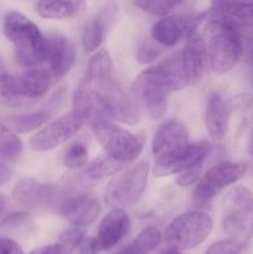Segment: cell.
Here are the masks:
<instances>
[{
  "label": "cell",
  "instance_id": "cell-1",
  "mask_svg": "<svg viewBox=\"0 0 253 254\" xmlns=\"http://www.w3.org/2000/svg\"><path fill=\"white\" fill-rule=\"evenodd\" d=\"M211 151L212 145L208 141L190 143L188 129L181 122L175 119L165 122L154 136V175L169 176L203 165Z\"/></svg>",
  "mask_w": 253,
  "mask_h": 254
},
{
  "label": "cell",
  "instance_id": "cell-2",
  "mask_svg": "<svg viewBox=\"0 0 253 254\" xmlns=\"http://www.w3.org/2000/svg\"><path fill=\"white\" fill-rule=\"evenodd\" d=\"M186 84L181 52H176L158 66L141 72L134 81L133 94L153 121H160L168 111L170 94L181 91Z\"/></svg>",
  "mask_w": 253,
  "mask_h": 254
},
{
  "label": "cell",
  "instance_id": "cell-3",
  "mask_svg": "<svg viewBox=\"0 0 253 254\" xmlns=\"http://www.w3.org/2000/svg\"><path fill=\"white\" fill-rule=\"evenodd\" d=\"M119 86L113 76V64L107 50H99L89 60L83 78L73 96V111L92 123L102 119L103 99Z\"/></svg>",
  "mask_w": 253,
  "mask_h": 254
},
{
  "label": "cell",
  "instance_id": "cell-4",
  "mask_svg": "<svg viewBox=\"0 0 253 254\" xmlns=\"http://www.w3.org/2000/svg\"><path fill=\"white\" fill-rule=\"evenodd\" d=\"M4 34L15 49V55L20 64L36 67L47 60L49 41L34 21L17 11H10L4 16Z\"/></svg>",
  "mask_w": 253,
  "mask_h": 254
},
{
  "label": "cell",
  "instance_id": "cell-5",
  "mask_svg": "<svg viewBox=\"0 0 253 254\" xmlns=\"http://www.w3.org/2000/svg\"><path fill=\"white\" fill-rule=\"evenodd\" d=\"M203 39L213 73L225 74L237 64L242 55V40L238 29L210 19L206 24Z\"/></svg>",
  "mask_w": 253,
  "mask_h": 254
},
{
  "label": "cell",
  "instance_id": "cell-6",
  "mask_svg": "<svg viewBox=\"0 0 253 254\" xmlns=\"http://www.w3.org/2000/svg\"><path fill=\"white\" fill-rule=\"evenodd\" d=\"M94 135L106 151V155L118 163L126 164L135 160L144 148V136L131 133L111 121L92 123Z\"/></svg>",
  "mask_w": 253,
  "mask_h": 254
},
{
  "label": "cell",
  "instance_id": "cell-7",
  "mask_svg": "<svg viewBox=\"0 0 253 254\" xmlns=\"http://www.w3.org/2000/svg\"><path fill=\"white\" fill-rule=\"evenodd\" d=\"M213 222L208 213L188 211L174 218L166 227L165 237L169 246L176 250H192L212 232Z\"/></svg>",
  "mask_w": 253,
  "mask_h": 254
},
{
  "label": "cell",
  "instance_id": "cell-8",
  "mask_svg": "<svg viewBox=\"0 0 253 254\" xmlns=\"http://www.w3.org/2000/svg\"><path fill=\"white\" fill-rule=\"evenodd\" d=\"M149 164L140 161L126 169L107 185L104 200L113 208H126L138 202L144 193L148 183Z\"/></svg>",
  "mask_w": 253,
  "mask_h": 254
},
{
  "label": "cell",
  "instance_id": "cell-9",
  "mask_svg": "<svg viewBox=\"0 0 253 254\" xmlns=\"http://www.w3.org/2000/svg\"><path fill=\"white\" fill-rule=\"evenodd\" d=\"M222 228L237 237L250 231L253 235V192L246 186H236L226 193L222 201Z\"/></svg>",
  "mask_w": 253,
  "mask_h": 254
},
{
  "label": "cell",
  "instance_id": "cell-10",
  "mask_svg": "<svg viewBox=\"0 0 253 254\" xmlns=\"http://www.w3.org/2000/svg\"><path fill=\"white\" fill-rule=\"evenodd\" d=\"M246 171L247 165L245 163L222 161L216 164L206 171L202 178H200L193 190V197L198 202H208L221 191L241 180L245 176Z\"/></svg>",
  "mask_w": 253,
  "mask_h": 254
},
{
  "label": "cell",
  "instance_id": "cell-11",
  "mask_svg": "<svg viewBox=\"0 0 253 254\" xmlns=\"http://www.w3.org/2000/svg\"><path fill=\"white\" fill-rule=\"evenodd\" d=\"M12 198L20 207L32 212H46L59 205V189L51 183L32 178L20 179L12 189Z\"/></svg>",
  "mask_w": 253,
  "mask_h": 254
},
{
  "label": "cell",
  "instance_id": "cell-12",
  "mask_svg": "<svg viewBox=\"0 0 253 254\" xmlns=\"http://www.w3.org/2000/svg\"><path fill=\"white\" fill-rule=\"evenodd\" d=\"M86 119L72 111L45 126L30 138L29 146L34 151H49L68 141L77 134Z\"/></svg>",
  "mask_w": 253,
  "mask_h": 254
},
{
  "label": "cell",
  "instance_id": "cell-13",
  "mask_svg": "<svg viewBox=\"0 0 253 254\" xmlns=\"http://www.w3.org/2000/svg\"><path fill=\"white\" fill-rule=\"evenodd\" d=\"M207 14H190V12H175L163 17L155 22L151 30V36L155 42L165 47H173L183 37H188L191 32L197 30Z\"/></svg>",
  "mask_w": 253,
  "mask_h": 254
},
{
  "label": "cell",
  "instance_id": "cell-14",
  "mask_svg": "<svg viewBox=\"0 0 253 254\" xmlns=\"http://www.w3.org/2000/svg\"><path fill=\"white\" fill-rule=\"evenodd\" d=\"M117 121L126 126H136L141 119L140 103L134 94L116 87L102 103V121Z\"/></svg>",
  "mask_w": 253,
  "mask_h": 254
},
{
  "label": "cell",
  "instance_id": "cell-15",
  "mask_svg": "<svg viewBox=\"0 0 253 254\" xmlns=\"http://www.w3.org/2000/svg\"><path fill=\"white\" fill-rule=\"evenodd\" d=\"M59 213L74 227L93 223L101 211L99 202L88 193H73L62 198L57 205Z\"/></svg>",
  "mask_w": 253,
  "mask_h": 254
},
{
  "label": "cell",
  "instance_id": "cell-16",
  "mask_svg": "<svg viewBox=\"0 0 253 254\" xmlns=\"http://www.w3.org/2000/svg\"><path fill=\"white\" fill-rule=\"evenodd\" d=\"M184 74L188 84H196L200 82L207 67L208 56L203 35L197 30L186 37V44L181 51Z\"/></svg>",
  "mask_w": 253,
  "mask_h": 254
},
{
  "label": "cell",
  "instance_id": "cell-17",
  "mask_svg": "<svg viewBox=\"0 0 253 254\" xmlns=\"http://www.w3.org/2000/svg\"><path fill=\"white\" fill-rule=\"evenodd\" d=\"M130 230L128 215L122 208H112L99 223L97 232V246L99 251H108L116 247Z\"/></svg>",
  "mask_w": 253,
  "mask_h": 254
},
{
  "label": "cell",
  "instance_id": "cell-18",
  "mask_svg": "<svg viewBox=\"0 0 253 254\" xmlns=\"http://www.w3.org/2000/svg\"><path fill=\"white\" fill-rule=\"evenodd\" d=\"M52 74L42 67H32L20 76H14L17 93L24 101L41 98L52 84Z\"/></svg>",
  "mask_w": 253,
  "mask_h": 254
},
{
  "label": "cell",
  "instance_id": "cell-19",
  "mask_svg": "<svg viewBox=\"0 0 253 254\" xmlns=\"http://www.w3.org/2000/svg\"><path fill=\"white\" fill-rule=\"evenodd\" d=\"M49 41L47 60L50 62V72L55 78H62L72 68L76 60L73 45L67 37L55 35Z\"/></svg>",
  "mask_w": 253,
  "mask_h": 254
},
{
  "label": "cell",
  "instance_id": "cell-20",
  "mask_svg": "<svg viewBox=\"0 0 253 254\" xmlns=\"http://www.w3.org/2000/svg\"><path fill=\"white\" fill-rule=\"evenodd\" d=\"M210 19L218 20L236 27L252 26L253 1H221L213 2L210 9Z\"/></svg>",
  "mask_w": 253,
  "mask_h": 254
},
{
  "label": "cell",
  "instance_id": "cell-21",
  "mask_svg": "<svg viewBox=\"0 0 253 254\" xmlns=\"http://www.w3.org/2000/svg\"><path fill=\"white\" fill-rule=\"evenodd\" d=\"M206 128L213 140H222L228 131L230 106L218 93L211 94L206 106Z\"/></svg>",
  "mask_w": 253,
  "mask_h": 254
},
{
  "label": "cell",
  "instance_id": "cell-22",
  "mask_svg": "<svg viewBox=\"0 0 253 254\" xmlns=\"http://www.w3.org/2000/svg\"><path fill=\"white\" fill-rule=\"evenodd\" d=\"M52 114L54 111L51 108H44L32 113L10 116L4 119V126L14 133L26 134L46 124L51 119Z\"/></svg>",
  "mask_w": 253,
  "mask_h": 254
},
{
  "label": "cell",
  "instance_id": "cell-23",
  "mask_svg": "<svg viewBox=\"0 0 253 254\" xmlns=\"http://www.w3.org/2000/svg\"><path fill=\"white\" fill-rule=\"evenodd\" d=\"M86 4L84 1H72V0H66V1H39L36 2V11L39 12L40 16L45 19H69L76 15H78L82 10L84 9Z\"/></svg>",
  "mask_w": 253,
  "mask_h": 254
},
{
  "label": "cell",
  "instance_id": "cell-24",
  "mask_svg": "<svg viewBox=\"0 0 253 254\" xmlns=\"http://www.w3.org/2000/svg\"><path fill=\"white\" fill-rule=\"evenodd\" d=\"M161 242L160 231L155 227H148L141 231L135 240L122 248L116 254H149Z\"/></svg>",
  "mask_w": 253,
  "mask_h": 254
},
{
  "label": "cell",
  "instance_id": "cell-25",
  "mask_svg": "<svg viewBox=\"0 0 253 254\" xmlns=\"http://www.w3.org/2000/svg\"><path fill=\"white\" fill-rule=\"evenodd\" d=\"M24 153V145L19 136L0 124V161H16Z\"/></svg>",
  "mask_w": 253,
  "mask_h": 254
},
{
  "label": "cell",
  "instance_id": "cell-26",
  "mask_svg": "<svg viewBox=\"0 0 253 254\" xmlns=\"http://www.w3.org/2000/svg\"><path fill=\"white\" fill-rule=\"evenodd\" d=\"M106 36V20L103 16L93 17L86 25L82 36V44L87 52H93L98 49Z\"/></svg>",
  "mask_w": 253,
  "mask_h": 254
},
{
  "label": "cell",
  "instance_id": "cell-27",
  "mask_svg": "<svg viewBox=\"0 0 253 254\" xmlns=\"http://www.w3.org/2000/svg\"><path fill=\"white\" fill-rule=\"evenodd\" d=\"M123 168V164L118 163V161L113 160L106 155L89 163L84 170V175L91 180H101V179L114 175Z\"/></svg>",
  "mask_w": 253,
  "mask_h": 254
},
{
  "label": "cell",
  "instance_id": "cell-28",
  "mask_svg": "<svg viewBox=\"0 0 253 254\" xmlns=\"http://www.w3.org/2000/svg\"><path fill=\"white\" fill-rule=\"evenodd\" d=\"M0 103L14 108L26 104V101H24L17 93L14 76L0 74Z\"/></svg>",
  "mask_w": 253,
  "mask_h": 254
},
{
  "label": "cell",
  "instance_id": "cell-29",
  "mask_svg": "<svg viewBox=\"0 0 253 254\" xmlns=\"http://www.w3.org/2000/svg\"><path fill=\"white\" fill-rule=\"evenodd\" d=\"M88 161V148L81 141L71 144L63 154V165L68 169H81Z\"/></svg>",
  "mask_w": 253,
  "mask_h": 254
},
{
  "label": "cell",
  "instance_id": "cell-30",
  "mask_svg": "<svg viewBox=\"0 0 253 254\" xmlns=\"http://www.w3.org/2000/svg\"><path fill=\"white\" fill-rule=\"evenodd\" d=\"M184 2L171 1V0H141L135 1V6L141 9L143 11L149 12L153 15H160V16H168L174 10L178 9Z\"/></svg>",
  "mask_w": 253,
  "mask_h": 254
},
{
  "label": "cell",
  "instance_id": "cell-31",
  "mask_svg": "<svg viewBox=\"0 0 253 254\" xmlns=\"http://www.w3.org/2000/svg\"><path fill=\"white\" fill-rule=\"evenodd\" d=\"M246 241L230 238V240H221L212 243L208 247L206 254H240L245 248Z\"/></svg>",
  "mask_w": 253,
  "mask_h": 254
},
{
  "label": "cell",
  "instance_id": "cell-32",
  "mask_svg": "<svg viewBox=\"0 0 253 254\" xmlns=\"http://www.w3.org/2000/svg\"><path fill=\"white\" fill-rule=\"evenodd\" d=\"M84 232L82 228L79 227H72L69 230H66L63 233H61V236L59 237V243L60 245L64 246L66 248H68L69 251L74 250L79 246V243L84 240Z\"/></svg>",
  "mask_w": 253,
  "mask_h": 254
},
{
  "label": "cell",
  "instance_id": "cell-33",
  "mask_svg": "<svg viewBox=\"0 0 253 254\" xmlns=\"http://www.w3.org/2000/svg\"><path fill=\"white\" fill-rule=\"evenodd\" d=\"M30 215L27 212H15L7 216L1 222V227L5 230H19V228L26 227L29 225Z\"/></svg>",
  "mask_w": 253,
  "mask_h": 254
},
{
  "label": "cell",
  "instance_id": "cell-34",
  "mask_svg": "<svg viewBox=\"0 0 253 254\" xmlns=\"http://www.w3.org/2000/svg\"><path fill=\"white\" fill-rule=\"evenodd\" d=\"M160 55V49L155 46L154 44L149 41H143L140 46L138 47V61L141 64H150V62L155 61Z\"/></svg>",
  "mask_w": 253,
  "mask_h": 254
},
{
  "label": "cell",
  "instance_id": "cell-35",
  "mask_svg": "<svg viewBox=\"0 0 253 254\" xmlns=\"http://www.w3.org/2000/svg\"><path fill=\"white\" fill-rule=\"evenodd\" d=\"M201 173H202V165H196L193 168L188 169V170L179 174L178 179H176V184L181 188H188V186L192 185L196 181L200 180Z\"/></svg>",
  "mask_w": 253,
  "mask_h": 254
},
{
  "label": "cell",
  "instance_id": "cell-36",
  "mask_svg": "<svg viewBox=\"0 0 253 254\" xmlns=\"http://www.w3.org/2000/svg\"><path fill=\"white\" fill-rule=\"evenodd\" d=\"M30 254H71V251L60 243H55V245L42 246V247L36 248Z\"/></svg>",
  "mask_w": 253,
  "mask_h": 254
},
{
  "label": "cell",
  "instance_id": "cell-37",
  "mask_svg": "<svg viewBox=\"0 0 253 254\" xmlns=\"http://www.w3.org/2000/svg\"><path fill=\"white\" fill-rule=\"evenodd\" d=\"M0 254H24V252L15 241L0 238Z\"/></svg>",
  "mask_w": 253,
  "mask_h": 254
},
{
  "label": "cell",
  "instance_id": "cell-38",
  "mask_svg": "<svg viewBox=\"0 0 253 254\" xmlns=\"http://www.w3.org/2000/svg\"><path fill=\"white\" fill-rule=\"evenodd\" d=\"M77 248H78L79 254H97L99 251L96 238L92 237H84V240L79 243Z\"/></svg>",
  "mask_w": 253,
  "mask_h": 254
},
{
  "label": "cell",
  "instance_id": "cell-39",
  "mask_svg": "<svg viewBox=\"0 0 253 254\" xmlns=\"http://www.w3.org/2000/svg\"><path fill=\"white\" fill-rule=\"evenodd\" d=\"M12 176V171L10 170L9 166L5 165L4 163H0V186H4L10 181Z\"/></svg>",
  "mask_w": 253,
  "mask_h": 254
},
{
  "label": "cell",
  "instance_id": "cell-40",
  "mask_svg": "<svg viewBox=\"0 0 253 254\" xmlns=\"http://www.w3.org/2000/svg\"><path fill=\"white\" fill-rule=\"evenodd\" d=\"M160 254H183L180 252L179 250H176V248H173V247H169L168 250L164 251V252H161Z\"/></svg>",
  "mask_w": 253,
  "mask_h": 254
},
{
  "label": "cell",
  "instance_id": "cell-41",
  "mask_svg": "<svg viewBox=\"0 0 253 254\" xmlns=\"http://www.w3.org/2000/svg\"><path fill=\"white\" fill-rule=\"evenodd\" d=\"M248 151H250V154L253 155V133L252 135L250 136V141H248Z\"/></svg>",
  "mask_w": 253,
  "mask_h": 254
},
{
  "label": "cell",
  "instance_id": "cell-42",
  "mask_svg": "<svg viewBox=\"0 0 253 254\" xmlns=\"http://www.w3.org/2000/svg\"><path fill=\"white\" fill-rule=\"evenodd\" d=\"M4 207H5V200L4 197L0 195V215H1V212L4 211Z\"/></svg>",
  "mask_w": 253,
  "mask_h": 254
}]
</instances>
